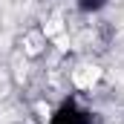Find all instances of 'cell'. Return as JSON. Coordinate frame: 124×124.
I'll list each match as a JSON object with an SVG mask.
<instances>
[{"label": "cell", "instance_id": "obj_1", "mask_svg": "<svg viewBox=\"0 0 124 124\" xmlns=\"http://www.w3.org/2000/svg\"><path fill=\"white\" fill-rule=\"evenodd\" d=\"M46 124H93V113L78 104L75 98H66L63 104L55 107V113L46 118Z\"/></svg>", "mask_w": 124, "mask_h": 124}, {"label": "cell", "instance_id": "obj_2", "mask_svg": "<svg viewBox=\"0 0 124 124\" xmlns=\"http://www.w3.org/2000/svg\"><path fill=\"white\" fill-rule=\"evenodd\" d=\"M110 6V0H75V9L81 12V15H101L104 9Z\"/></svg>", "mask_w": 124, "mask_h": 124}]
</instances>
